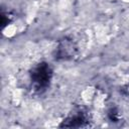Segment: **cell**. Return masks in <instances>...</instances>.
<instances>
[{
    "label": "cell",
    "instance_id": "cell-1",
    "mask_svg": "<svg viewBox=\"0 0 129 129\" xmlns=\"http://www.w3.org/2000/svg\"><path fill=\"white\" fill-rule=\"evenodd\" d=\"M53 76L51 66L46 61L34 64L29 71V86L34 94H43L50 86Z\"/></svg>",
    "mask_w": 129,
    "mask_h": 129
},
{
    "label": "cell",
    "instance_id": "cell-2",
    "mask_svg": "<svg viewBox=\"0 0 129 129\" xmlns=\"http://www.w3.org/2000/svg\"><path fill=\"white\" fill-rule=\"evenodd\" d=\"M91 118L89 112L82 108L78 107L73 109L68 116L61 121L59 124L60 128H82V127H88L90 126Z\"/></svg>",
    "mask_w": 129,
    "mask_h": 129
},
{
    "label": "cell",
    "instance_id": "cell-3",
    "mask_svg": "<svg viewBox=\"0 0 129 129\" xmlns=\"http://www.w3.org/2000/svg\"><path fill=\"white\" fill-rule=\"evenodd\" d=\"M78 54V46L74 39L69 36H64L58 40L55 50L54 58L57 60H72Z\"/></svg>",
    "mask_w": 129,
    "mask_h": 129
},
{
    "label": "cell",
    "instance_id": "cell-4",
    "mask_svg": "<svg viewBox=\"0 0 129 129\" xmlns=\"http://www.w3.org/2000/svg\"><path fill=\"white\" fill-rule=\"evenodd\" d=\"M13 14L9 11H5L4 9H2L1 11V26L2 28H4L5 26H7L8 24H10L13 20Z\"/></svg>",
    "mask_w": 129,
    "mask_h": 129
},
{
    "label": "cell",
    "instance_id": "cell-5",
    "mask_svg": "<svg viewBox=\"0 0 129 129\" xmlns=\"http://www.w3.org/2000/svg\"><path fill=\"white\" fill-rule=\"evenodd\" d=\"M108 117H109L110 121H112V122H118L119 119H120L119 112H118L115 108H112V109L108 112Z\"/></svg>",
    "mask_w": 129,
    "mask_h": 129
}]
</instances>
